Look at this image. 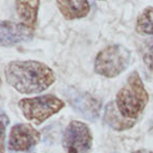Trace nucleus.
I'll use <instances>...</instances> for the list:
<instances>
[{
    "label": "nucleus",
    "instance_id": "nucleus-1",
    "mask_svg": "<svg viewBox=\"0 0 153 153\" xmlns=\"http://www.w3.org/2000/svg\"><path fill=\"white\" fill-rule=\"evenodd\" d=\"M7 82L19 94L43 92L56 81L53 70L43 62L35 60H15L4 68Z\"/></svg>",
    "mask_w": 153,
    "mask_h": 153
},
{
    "label": "nucleus",
    "instance_id": "nucleus-2",
    "mask_svg": "<svg viewBox=\"0 0 153 153\" xmlns=\"http://www.w3.org/2000/svg\"><path fill=\"white\" fill-rule=\"evenodd\" d=\"M149 101V96L137 71L131 72L126 84L115 97V105L123 117L135 120L143 113Z\"/></svg>",
    "mask_w": 153,
    "mask_h": 153
},
{
    "label": "nucleus",
    "instance_id": "nucleus-3",
    "mask_svg": "<svg viewBox=\"0 0 153 153\" xmlns=\"http://www.w3.org/2000/svg\"><path fill=\"white\" fill-rule=\"evenodd\" d=\"M131 62V51L121 44L104 47L94 60V71L105 78H115L124 72Z\"/></svg>",
    "mask_w": 153,
    "mask_h": 153
},
{
    "label": "nucleus",
    "instance_id": "nucleus-4",
    "mask_svg": "<svg viewBox=\"0 0 153 153\" xmlns=\"http://www.w3.org/2000/svg\"><path fill=\"white\" fill-rule=\"evenodd\" d=\"M23 117L35 125H41L47 119L64 108L65 103L53 94L22 99L18 103Z\"/></svg>",
    "mask_w": 153,
    "mask_h": 153
},
{
    "label": "nucleus",
    "instance_id": "nucleus-5",
    "mask_svg": "<svg viewBox=\"0 0 153 153\" xmlns=\"http://www.w3.org/2000/svg\"><path fill=\"white\" fill-rule=\"evenodd\" d=\"M92 133L87 124L71 121L64 130L62 146L67 153H88L92 149Z\"/></svg>",
    "mask_w": 153,
    "mask_h": 153
},
{
    "label": "nucleus",
    "instance_id": "nucleus-6",
    "mask_svg": "<svg viewBox=\"0 0 153 153\" xmlns=\"http://www.w3.org/2000/svg\"><path fill=\"white\" fill-rule=\"evenodd\" d=\"M41 140V133L26 123L16 124L11 129L7 146L14 152H26L38 145Z\"/></svg>",
    "mask_w": 153,
    "mask_h": 153
},
{
    "label": "nucleus",
    "instance_id": "nucleus-7",
    "mask_svg": "<svg viewBox=\"0 0 153 153\" xmlns=\"http://www.w3.org/2000/svg\"><path fill=\"white\" fill-rule=\"evenodd\" d=\"M34 36V30L21 22L0 20V45L13 46L30 40Z\"/></svg>",
    "mask_w": 153,
    "mask_h": 153
},
{
    "label": "nucleus",
    "instance_id": "nucleus-8",
    "mask_svg": "<svg viewBox=\"0 0 153 153\" xmlns=\"http://www.w3.org/2000/svg\"><path fill=\"white\" fill-rule=\"evenodd\" d=\"M70 104L82 117L89 120H94L99 114L101 105L98 100L89 94H76L70 98Z\"/></svg>",
    "mask_w": 153,
    "mask_h": 153
},
{
    "label": "nucleus",
    "instance_id": "nucleus-9",
    "mask_svg": "<svg viewBox=\"0 0 153 153\" xmlns=\"http://www.w3.org/2000/svg\"><path fill=\"white\" fill-rule=\"evenodd\" d=\"M56 3L66 20L81 19L86 17L90 11V4L86 0H59Z\"/></svg>",
    "mask_w": 153,
    "mask_h": 153
},
{
    "label": "nucleus",
    "instance_id": "nucleus-10",
    "mask_svg": "<svg viewBox=\"0 0 153 153\" xmlns=\"http://www.w3.org/2000/svg\"><path fill=\"white\" fill-rule=\"evenodd\" d=\"M105 124L115 130V131H125V130L131 129L135 125V120L126 119L121 114L117 108L115 102H109L105 107L104 117H103Z\"/></svg>",
    "mask_w": 153,
    "mask_h": 153
},
{
    "label": "nucleus",
    "instance_id": "nucleus-11",
    "mask_svg": "<svg viewBox=\"0 0 153 153\" xmlns=\"http://www.w3.org/2000/svg\"><path fill=\"white\" fill-rule=\"evenodd\" d=\"M16 11L22 23L35 30L38 19V11L40 1H16Z\"/></svg>",
    "mask_w": 153,
    "mask_h": 153
},
{
    "label": "nucleus",
    "instance_id": "nucleus-12",
    "mask_svg": "<svg viewBox=\"0 0 153 153\" xmlns=\"http://www.w3.org/2000/svg\"><path fill=\"white\" fill-rule=\"evenodd\" d=\"M135 30L138 34L153 36V7L143 10L135 23Z\"/></svg>",
    "mask_w": 153,
    "mask_h": 153
},
{
    "label": "nucleus",
    "instance_id": "nucleus-13",
    "mask_svg": "<svg viewBox=\"0 0 153 153\" xmlns=\"http://www.w3.org/2000/svg\"><path fill=\"white\" fill-rule=\"evenodd\" d=\"M143 60H144V63L147 66V68L151 72H153V40L149 41L144 46Z\"/></svg>",
    "mask_w": 153,
    "mask_h": 153
},
{
    "label": "nucleus",
    "instance_id": "nucleus-14",
    "mask_svg": "<svg viewBox=\"0 0 153 153\" xmlns=\"http://www.w3.org/2000/svg\"><path fill=\"white\" fill-rule=\"evenodd\" d=\"M5 135H7V124L0 120V153L5 151Z\"/></svg>",
    "mask_w": 153,
    "mask_h": 153
},
{
    "label": "nucleus",
    "instance_id": "nucleus-15",
    "mask_svg": "<svg viewBox=\"0 0 153 153\" xmlns=\"http://www.w3.org/2000/svg\"><path fill=\"white\" fill-rule=\"evenodd\" d=\"M131 153H153V151H150V150H146V149H140V150H136V151H133Z\"/></svg>",
    "mask_w": 153,
    "mask_h": 153
},
{
    "label": "nucleus",
    "instance_id": "nucleus-16",
    "mask_svg": "<svg viewBox=\"0 0 153 153\" xmlns=\"http://www.w3.org/2000/svg\"><path fill=\"white\" fill-rule=\"evenodd\" d=\"M0 86H1V79H0Z\"/></svg>",
    "mask_w": 153,
    "mask_h": 153
}]
</instances>
